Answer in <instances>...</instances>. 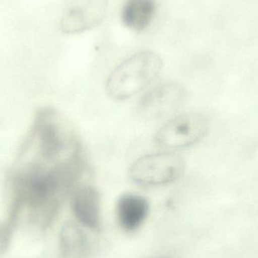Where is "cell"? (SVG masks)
Instances as JSON below:
<instances>
[{
  "instance_id": "6da1fadb",
  "label": "cell",
  "mask_w": 258,
  "mask_h": 258,
  "mask_svg": "<svg viewBox=\"0 0 258 258\" xmlns=\"http://www.w3.org/2000/svg\"><path fill=\"white\" fill-rule=\"evenodd\" d=\"M15 162L47 168H84V152L69 120L56 109L45 107L35 114Z\"/></svg>"
},
{
  "instance_id": "7a4b0ae2",
  "label": "cell",
  "mask_w": 258,
  "mask_h": 258,
  "mask_svg": "<svg viewBox=\"0 0 258 258\" xmlns=\"http://www.w3.org/2000/svg\"><path fill=\"white\" fill-rule=\"evenodd\" d=\"M162 69V59L156 53L143 51L134 54L109 76L106 83L107 95L116 101L128 99L153 83Z\"/></svg>"
},
{
  "instance_id": "3957f363",
  "label": "cell",
  "mask_w": 258,
  "mask_h": 258,
  "mask_svg": "<svg viewBox=\"0 0 258 258\" xmlns=\"http://www.w3.org/2000/svg\"><path fill=\"white\" fill-rule=\"evenodd\" d=\"M183 157L171 152L145 155L131 165L128 176L137 184L159 186L168 184L181 177L184 171Z\"/></svg>"
},
{
  "instance_id": "277c9868",
  "label": "cell",
  "mask_w": 258,
  "mask_h": 258,
  "mask_svg": "<svg viewBox=\"0 0 258 258\" xmlns=\"http://www.w3.org/2000/svg\"><path fill=\"white\" fill-rule=\"evenodd\" d=\"M210 119L198 112L174 116L162 125L155 135V142L165 149H181L201 142L209 135Z\"/></svg>"
},
{
  "instance_id": "5b68a950",
  "label": "cell",
  "mask_w": 258,
  "mask_h": 258,
  "mask_svg": "<svg viewBox=\"0 0 258 258\" xmlns=\"http://www.w3.org/2000/svg\"><path fill=\"white\" fill-rule=\"evenodd\" d=\"M186 96V89L180 83L163 82L141 97L137 106V113L146 120L165 119L181 107Z\"/></svg>"
},
{
  "instance_id": "8992f818",
  "label": "cell",
  "mask_w": 258,
  "mask_h": 258,
  "mask_svg": "<svg viewBox=\"0 0 258 258\" xmlns=\"http://www.w3.org/2000/svg\"><path fill=\"white\" fill-rule=\"evenodd\" d=\"M108 0H71L62 16L60 29L65 33H81L100 24Z\"/></svg>"
},
{
  "instance_id": "52a82bcc",
  "label": "cell",
  "mask_w": 258,
  "mask_h": 258,
  "mask_svg": "<svg viewBox=\"0 0 258 258\" xmlns=\"http://www.w3.org/2000/svg\"><path fill=\"white\" fill-rule=\"evenodd\" d=\"M71 194V206L77 221L89 230H99L101 200L98 190L91 185H80L76 186Z\"/></svg>"
},
{
  "instance_id": "ba28073f",
  "label": "cell",
  "mask_w": 258,
  "mask_h": 258,
  "mask_svg": "<svg viewBox=\"0 0 258 258\" xmlns=\"http://www.w3.org/2000/svg\"><path fill=\"white\" fill-rule=\"evenodd\" d=\"M150 206L142 196L125 194L119 197L116 214L119 225L125 231H135L139 228L148 216Z\"/></svg>"
},
{
  "instance_id": "9c48e42d",
  "label": "cell",
  "mask_w": 258,
  "mask_h": 258,
  "mask_svg": "<svg viewBox=\"0 0 258 258\" xmlns=\"http://www.w3.org/2000/svg\"><path fill=\"white\" fill-rule=\"evenodd\" d=\"M90 242L86 232L77 223L68 222L60 233V258H89Z\"/></svg>"
},
{
  "instance_id": "30bf717a",
  "label": "cell",
  "mask_w": 258,
  "mask_h": 258,
  "mask_svg": "<svg viewBox=\"0 0 258 258\" xmlns=\"http://www.w3.org/2000/svg\"><path fill=\"white\" fill-rule=\"evenodd\" d=\"M156 12L155 0H126L122 9V22L130 30L141 32L151 24Z\"/></svg>"
},
{
  "instance_id": "8fae6325",
  "label": "cell",
  "mask_w": 258,
  "mask_h": 258,
  "mask_svg": "<svg viewBox=\"0 0 258 258\" xmlns=\"http://www.w3.org/2000/svg\"><path fill=\"white\" fill-rule=\"evenodd\" d=\"M246 161L251 172L258 177V138L251 143L246 153Z\"/></svg>"
},
{
  "instance_id": "7c38bea8",
  "label": "cell",
  "mask_w": 258,
  "mask_h": 258,
  "mask_svg": "<svg viewBox=\"0 0 258 258\" xmlns=\"http://www.w3.org/2000/svg\"><path fill=\"white\" fill-rule=\"evenodd\" d=\"M226 258H258V251L252 247L247 246L226 253Z\"/></svg>"
},
{
  "instance_id": "4fadbf2b",
  "label": "cell",
  "mask_w": 258,
  "mask_h": 258,
  "mask_svg": "<svg viewBox=\"0 0 258 258\" xmlns=\"http://www.w3.org/2000/svg\"><path fill=\"white\" fill-rule=\"evenodd\" d=\"M248 246L252 247V248H255L258 251V226L257 228H256L255 231L253 233L252 236H251Z\"/></svg>"
},
{
  "instance_id": "5bb4252c",
  "label": "cell",
  "mask_w": 258,
  "mask_h": 258,
  "mask_svg": "<svg viewBox=\"0 0 258 258\" xmlns=\"http://www.w3.org/2000/svg\"><path fill=\"white\" fill-rule=\"evenodd\" d=\"M153 258H171V257H153Z\"/></svg>"
}]
</instances>
